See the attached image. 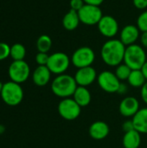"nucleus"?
Wrapping results in <instances>:
<instances>
[{"mask_svg": "<svg viewBox=\"0 0 147 148\" xmlns=\"http://www.w3.org/2000/svg\"><path fill=\"white\" fill-rule=\"evenodd\" d=\"M139 107V101L136 97L127 96L120 101L119 111L122 116L130 118L133 117L138 113V111L140 109Z\"/></svg>", "mask_w": 147, "mask_h": 148, "instance_id": "nucleus-13", "label": "nucleus"}, {"mask_svg": "<svg viewBox=\"0 0 147 148\" xmlns=\"http://www.w3.org/2000/svg\"><path fill=\"white\" fill-rule=\"evenodd\" d=\"M127 82L130 86L135 88H141L143 85L146 82V79L141 71V69H134L132 70L128 79Z\"/></svg>", "mask_w": 147, "mask_h": 148, "instance_id": "nucleus-21", "label": "nucleus"}, {"mask_svg": "<svg viewBox=\"0 0 147 148\" xmlns=\"http://www.w3.org/2000/svg\"><path fill=\"white\" fill-rule=\"evenodd\" d=\"M75 80L78 86L88 87L97 81V72L92 66L78 69L75 74Z\"/></svg>", "mask_w": 147, "mask_h": 148, "instance_id": "nucleus-12", "label": "nucleus"}, {"mask_svg": "<svg viewBox=\"0 0 147 148\" xmlns=\"http://www.w3.org/2000/svg\"><path fill=\"white\" fill-rule=\"evenodd\" d=\"M10 56V46L5 42H0V61L5 60Z\"/></svg>", "mask_w": 147, "mask_h": 148, "instance_id": "nucleus-27", "label": "nucleus"}, {"mask_svg": "<svg viewBox=\"0 0 147 148\" xmlns=\"http://www.w3.org/2000/svg\"><path fill=\"white\" fill-rule=\"evenodd\" d=\"M70 63L71 59L66 53L55 52L49 55L47 67L52 74L59 75L65 74V72L68 69Z\"/></svg>", "mask_w": 147, "mask_h": 148, "instance_id": "nucleus-6", "label": "nucleus"}, {"mask_svg": "<svg viewBox=\"0 0 147 148\" xmlns=\"http://www.w3.org/2000/svg\"><path fill=\"white\" fill-rule=\"evenodd\" d=\"M134 129H135V128H134V125H133V120L126 121L122 124V130H123L125 133L133 131V130H134Z\"/></svg>", "mask_w": 147, "mask_h": 148, "instance_id": "nucleus-30", "label": "nucleus"}, {"mask_svg": "<svg viewBox=\"0 0 147 148\" xmlns=\"http://www.w3.org/2000/svg\"><path fill=\"white\" fill-rule=\"evenodd\" d=\"M133 3L138 10H146L147 9V0H133Z\"/></svg>", "mask_w": 147, "mask_h": 148, "instance_id": "nucleus-29", "label": "nucleus"}, {"mask_svg": "<svg viewBox=\"0 0 147 148\" xmlns=\"http://www.w3.org/2000/svg\"><path fill=\"white\" fill-rule=\"evenodd\" d=\"M71 63L77 69L92 66L95 60V53L88 46L76 49L71 56Z\"/></svg>", "mask_w": 147, "mask_h": 148, "instance_id": "nucleus-5", "label": "nucleus"}, {"mask_svg": "<svg viewBox=\"0 0 147 148\" xmlns=\"http://www.w3.org/2000/svg\"><path fill=\"white\" fill-rule=\"evenodd\" d=\"M52 47V39L48 35H41L36 41V49L38 52L48 53Z\"/></svg>", "mask_w": 147, "mask_h": 148, "instance_id": "nucleus-22", "label": "nucleus"}, {"mask_svg": "<svg viewBox=\"0 0 147 148\" xmlns=\"http://www.w3.org/2000/svg\"><path fill=\"white\" fill-rule=\"evenodd\" d=\"M26 56V49L22 43H15L10 47V57L13 61H23Z\"/></svg>", "mask_w": 147, "mask_h": 148, "instance_id": "nucleus-23", "label": "nucleus"}, {"mask_svg": "<svg viewBox=\"0 0 147 148\" xmlns=\"http://www.w3.org/2000/svg\"><path fill=\"white\" fill-rule=\"evenodd\" d=\"M81 112V107L73 99H62L58 104V113L62 118L66 121L76 120Z\"/></svg>", "mask_w": 147, "mask_h": 148, "instance_id": "nucleus-8", "label": "nucleus"}, {"mask_svg": "<svg viewBox=\"0 0 147 148\" xmlns=\"http://www.w3.org/2000/svg\"><path fill=\"white\" fill-rule=\"evenodd\" d=\"M109 126L102 121H96L93 122L88 129L90 137L96 140H101L107 138L109 134Z\"/></svg>", "mask_w": 147, "mask_h": 148, "instance_id": "nucleus-15", "label": "nucleus"}, {"mask_svg": "<svg viewBox=\"0 0 147 148\" xmlns=\"http://www.w3.org/2000/svg\"><path fill=\"white\" fill-rule=\"evenodd\" d=\"M136 25L141 32H147V10L139 14Z\"/></svg>", "mask_w": 147, "mask_h": 148, "instance_id": "nucleus-25", "label": "nucleus"}, {"mask_svg": "<svg viewBox=\"0 0 147 148\" xmlns=\"http://www.w3.org/2000/svg\"><path fill=\"white\" fill-rule=\"evenodd\" d=\"M4 130H5L4 127H3V125H0V134H2L4 132Z\"/></svg>", "mask_w": 147, "mask_h": 148, "instance_id": "nucleus-36", "label": "nucleus"}, {"mask_svg": "<svg viewBox=\"0 0 147 148\" xmlns=\"http://www.w3.org/2000/svg\"><path fill=\"white\" fill-rule=\"evenodd\" d=\"M135 130L140 134H147V108H140L133 117Z\"/></svg>", "mask_w": 147, "mask_h": 148, "instance_id": "nucleus-17", "label": "nucleus"}, {"mask_svg": "<svg viewBox=\"0 0 147 148\" xmlns=\"http://www.w3.org/2000/svg\"><path fill=\"white\" fill-rule=\"evenodd\" d=\"M141 144V134L137 130L125 133L122 139L124 148H139Z\"/></svg>", "mask_w": 147, "mask_h": 148, "instance_id": "nucleus-20", "label": "nucleus"}, {"mask_svg": "<svg viewBox=\"0 0 147 148\" xmlns=\"http://www.w3.org/2000/svg\"><path fill=\"white\" fill-rule=\"evenodd\" d=\"M83 1L86 4H91L95 6H100L104 2V0H83Z\"/></svg>", "mask_w": 147, "mask_h": 148, "instance_id": "nucleus-34", "label": "nucleus"}, {"mask_svg": "<svg viewBox=\"0 0 147 148\" xmlns=\"http://www.w3.org/2000/svg\"><path fill=\"white\" fill-rule=\"evenodd\" d=\"M3 83H2V82H0V95H1L2 89H3Z\"/></svg>", "mask_w": 147, "mask_h": 148, "instance_id": "nucleus-37", "label": "nucleus"}, {"mask_svg": "<svg viewBox=\"0 0 147 148\" xmlns=\"http://www.w3.org/2000/svg\"><path fill=\"white\" fill-rule=\"evenodd\" d=\"M52 73L47 66H37L32 73V81L38 87L46 86L50 79Z\"/></svg>", "mask_w": 147, "mask_h": 148, "instance_id": "nucleus-16", "label": "nucleus"}, {"mask_svg": "<svg viewBox=\"0 0 147 148\" xmlns=\"http://www.w3.org/2000/svg\"><path fill=\"white\" fill-rule=\"evenodd\" d=\"M127 91H128V86L126 84H125L124 82H121L117 93L120 95H125Z\"/></svg>", "mask_w": 147, "mask_h": 148, "instance_id": "nucleus-33", "label": "nucleus"}, {"mask_svg": "<svg viewBox=\"0 0 147 148\" xmlns=\"http://www.w3.org/2000/svg\"><path fill=\"white\" fill-rule=\"evenodd\" d=\"M98 85L100 88L109 94L117 93L121 82L118 79L115 73L109 70H104L98 75Z\"/></svg>", "mask_w": 147, "mask_h": 148, "instance_id": "nucleus-10", "label": "nucleus"}, {"mask_svg": "<svg viewBox=\"0 0 147 148\" xmlns=\"http://www.w3.org/2000/svg\"><path fill=\"white\" fill-rule=\"evenodd\" d=\"M146 61V53L141 45L134 43L126 48L123 62L132 70L141 69Z\"/></svg>", "mask_w": 147, "mask_h": 148, "instance_id": "nucleus-3", "label": "nucleus"}, {"mask_svg": "<svg viewBox=\"0 0 147 148\" xmlns=\"http://www.w3.org/2000/svg\"><path fill=\"white\" fill-rule=\"evenodd\" d=\"M23 89L21 85L12 81L3 83L0 95L3 101L10 107H16L19 105L23 99Z\"/></svg>", "mask_w": 147, "mask_h": 148, "instance_id": "nucleus-4", "label": "nucleus"}, {"mask_svg": "<svg viewBox=\"0 0 147 148\" xmlns=\"http://www.w3.org/2000/svg\"><path fill=\"white\" fill-rule=\"evenodd\" d=\"M141 71L143 72V74H144V75H145V77H146L147 81V61L145 62L143 67L141 68Z\"/></svg>", "mask_w": 147, "mask_h": 148, "instance_id": "nucleus-35", "label": "nucleus"}, {"mask_svg": "<svg viewBox=\"0 0 147 148\" xmlns=\"http://www.w3.org/2000/svg\"><path fill=\"white\" fill-rule=\"evenodd\" d=\"M77 87L78 85L75 77L68 74L56 75L51 82V90L53 94L62 99L73 96Z\"/></svg>", "mask_w": 147, "mask_h": 148, "instance_id": "nucleus-2", "label": "nucleus"}, {"mask_svg": "<svg viewBox=\"0 0 147 148\" xmlns=\"http://www.w3.org/2000/svg\"><path fill=\"white\" fill-rule=\"evenodd\" d=\"M8 75L10 81L16 83L25 82L30 75L29 65L24 61H13L8 69Z\"/></svg>", "mask_w": 147, "mask_h": 148, "instance_id": "nucleus-7", "label": "nucleus"}, {"mask_svg": "<svg viewBox=\"0 0 147 148\" xmlns=\"http://www.w3.org/2000/svg\"><path fill=\"white\" fill-rule=\"evenodd\" d=\"M85 3L83 0H70L69 2V5H70V9L75 11H79L83 6H84Z\"/></svg>", "mask_w": 147, "mask_h": 148, "instance_id": "nucleus-28", "label": "nucleus"}, {"mask_svg": "<svg viewBox=\"0 0 147 148\" xmlns=\"http://www.w3.org/2000/svg\"><path fill=\"white\" fill-rule=\"evenodd\" d=\"M139 40H140L141 46L144 49H147V32H142V34L140 35Z\"/></svg>", "mask_w": 147, "mask_h": 148, "instance_id": "nucleus-32", "label": "nucleus"}, {"mask_svg": "<svg viewBox=\"0 0 147 148\" xmlns=\"http://www.w3.org/2000/svg\"><path fill=\"white\" fill-rule=\"evenodd\" d=\"M98 30L104 37L112 39L119 33V23L112 16H103L97 24Z\"/></svg>", "mask_w": 147, "mask_h": 148, "instance_id": "nucleus-11", "label": "nucleus"}, {"mask_svg": "<svg viewBox=\"0 0 147 148\" xmlns=\"http://www.w3.org/2000/svg\"><path fill=\"white\" fill-rule=\"evenodd\" d=\"M81 23L80 17L78 12L73 10H69L62 18V25L65 29L68 31H72L76 29Z\"/></svg>", "mask_w": 147, "mask_h": 148, "instance_id": "nucleus-19", "label": "nucleus"}, {"mask_svg": "<svg viewBox=\"0 0 147 148\" xmlns=\"http://www.w3.org/2000/svg\"><path fill=\"white\" fill-rule=\"evenodd\" d=\"M140 30L134 24H127L122 28L120 32V40L122 43L127 47L129 45L136 43V42L139 39Z\"/></svg>", "mask_w": 147, "mask_h": 148, "instance_id": "nucleus-14", "label": "nucleus"}, {"mask_svg": "<svg viewBox=\"0 0 147 148\" xmlns=\"http://www.w3.org/2000/svg\"><path fill=\"white\" fill-rule=\"evenodd\" d=\"M126 48L120 39H109L101 49V60L107 66L116 68L124 62Z\"/></svg>", "mask_w": 147, "mask_h": 148, "instance_id": "nucleus-1", "label": "nucleus"}, {"mask_svg": "<svg viewBox=\"0 0 147 148\" xmlns=\"http://www.w3.org/2000/svg\"><path fill=\"white\" fill-rule=\"evenodd\" d=\"M140 96L142 101L147 105V81L143 85V87L140 88Z\"/></svg>", "mask_w": 147, "mask_h": 148, "instance_id": "nucleus-31", "label": "nucleus"}, {"mask_svg": "<svg viewBox=\"0 0 147 148\" xmlns=\"http://www.w3.org/2000/svg\"><path fill=\"white\" fill-rule=\"evenodd\" d=\"M73 99L81 108H85L90 104L92 100V95L87 87L78 86L73 95Z\"/></svg>", "mask_w": 147, "mask_h": 148, "instance_id": "nucleus-18", "label": "nucleus"}, {"mask_svg": "<svg viewBox=\"0 0 147 148\" xmlns=\"http://www.w3.org/2000/svg\"><path fill=\"white\" fill-rule=\"evenodd\" d=\"M49 55L48 53L43 52H38L36 55V62L38 64V66H47V63L49 62Z\"/></svg>", "mask_w": 147, "mask_h": 148, "instance_id": "nucleus-26", "label": "nucleus"}, {"mask_svg": "<svg viewBox=\"0 0 147 148\" xmlns=\"http://www.w3.org/2000/svg\"><path fill=\"white\" fill-rule=\"evenodd\" d=\"M131 72L132 69L126 63H121L116 67L114 73L120 82H124V81H127Z\"/></svg>", "mask_w": 147, "mask_h": 148, "instance_id": "nucleus-24", "label": "nucleus"}, {"mask_svg": "<svg viewBox=\"0 0 147 148\" xmlns=\"http://www.w3.org/2000/svg\"><path fill=\"white\" fill-rule=\"evenodd\" d=\"M78 15L81 23L88 26L97 25L103 16V13L100 6L86 3L78 11Z\"/></svg>", "mask_w": 147, "mask_h": 148, "instance_id": "nucleus-9", "label": "nucleus"}]
</instances>
